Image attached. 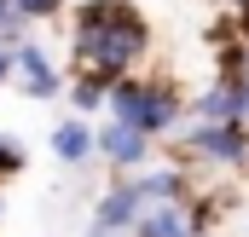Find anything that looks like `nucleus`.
<instances>
[{
	"label": "nucleus",
	"mask_w": 249,
	"mask_h": 237,
	"mask_svg": "<svg viewBox=\"0 0 249 237\" xmlns=\"http://www.w3.org/2000/svg\"><path fill=\"white\" fill-rule=\"evenodd\" d=\"M151 47V23L133 0H81L70 17V52L87 81H122Z\"/></svg>",
	"instance_id": "obj_1"
},
{
	"label": "nucleus",
	"mask_w": 249,
	"mask_h": 237,
	"mask_svg": "<svg viewBox=\"0 0 249 237\" xmlns=\"http://www.w3.org/2000/svg\"><path fill=\"white\" fill-rule=\"evenodd\" d=\"M110 116L127 121V127H139V133H168L174 121H180V93L168 87V81H139V75H122V81H110Z\"/></svg>",
	"instance_id": "obj_2"
},
{
	"label": "nucleus",
	"mask_w": 249,
	"mask_h": 237,
	"mask_svg": "<svg viewBox=\"0 0 249 237\" xmlns=\"http://www.w3.org/2000/svg\"><path fill=\"white\" fill-rule=\"evenodd\" d=\"M186 145L197 151V156H209V162H226V168H232V162H244V156H249V127H244V121H203Z\"/></svg>",
	"instance_id": "obj_3"
},
{
	"label": "nucleus",
	"mask_w": 249,
	"mask_h": 237,
	"mask_svg": "<svg viewBox=\"0 0 249 237\" xmlns=\"http://www.w3.org/2000/svg\"><path fill=\"white\" fill-rule=\"evenodd\" d=\"M139 214H145V191H139V179H122V185H110V197L99 203V214H93V232L110 237V232H133L139 226Z\"/></svg>",
	"instance_id": "obj_4"
},
{
	"label": "nucleus",
	"mask_w": 249,
	"mask_h": 237,
	"mask_svg": "<svg viewBox=\"0 0 249 237\" xmlns=\"http://www.w3.org/2000/svg\"><path fill=\"white\" fill-rule=\"evenodd\" d=\"M12 64L23 69V93H29V99H58V87H64V81H58L53 58H47L35 41H18V47H12Z\"/></svg>",
	"instance_id": "obj_5"
},
{
	"label": "nucleus",
	"mask_w": 249,
	"mask_h": 237,
	"mask_svg": "<svg viewBox=\"0 0 249 237\" xmlns=\"http://www.w3.org/2000/svg\"><path fill=\"white\" fill-rule=\"evenodd\" d=\"M145 139H151V133H139V127H127V121H110V127L99 133V156L116 162V168H133V162H145Z\"/></svg>",
	"instance_id": "obj_6"
},
{
	"label": "nucleus",
	"mask_w": 249,
	"mask_h": 237,
	"mask_svg": "<svg viewBox=\"0 0 249 237\" xmlns=\"http://www.w3.org/2000/svg\"><path fill=\"white\" fill-rule=\"evenodd\" d=\"M133 237H197V220H191L186 208H174V203H162V208H151V214H139V232Z\"/></svg>",
	"instance_id": "obj_7"
},
{
	"label": "nucleus",
	"mask_w": 249,
	"mask_h": 237,
	"mask_svg": "<svg viewBox=\"0 0 249 237\" xmlns=\"http://www.w3.org/2000/svg\"><path fill=\"white\" fill-rule=\"evenodd\" d=\"M53 151H58L64 162H81V156L99 151V133L87 127V116H75V121H64L58 133H53Z\"/></svg>",
	"instance_id": "obj_8"
},
{
	"label": "nucleus",
	"mask_w": 249,
	"mask_h": 237,
	"mask_svg": "<svg viewBox=\"0 0 249 237\" xmlns=\"http://www.w3.org/2000/svg\"><path fill=\"white\" fill-rule=\"evenodd\" d=\"M139 191H145V203H180L186 179L180 174H151V179H139Z\"/></svg>",
	"instance_id": "obj_9"
},
{
	"label": "nucleus",
	"mask_w": 249,
	"mask_h": 237,
	"mask_svg": "<svg viewBox=\"0 0 249 237\" xmlns=\"http://www.w3.org/2000/svg\"><path fill=\"white\" fill-rule=\"evenodd\" d=\"M70 99H75V110H81V116H87V110H99V104H105V99H110V93H105V81H87V75H81V81H75V87H70Z\"/></svg>",
	"instance_id": "obj_10"
},
{
	"label": "nucleus",
	"mask_w": 249,
	"mask_h": 237,
	"mask_svg": "<svg viewBox=\"0 0 249 237\" xmlns=\"http://www.w3.org/2000/svg\"><path fill=\"white\" fill-rule=\"evenodd\" d=\"M18 6V17H29V23H41V17H58L64 0H12Z\"/></svg>",
	"instance_id": "obj_11"
},
{
	"label": "nucleus",
	"mask_w": 249,
	"mask_h": 237,
	"mask_svg": "<svg viewBox=\"0 0 249 237\" xmlns=\"http://www.w3.org/2000/svg\"><path fill=\"white\" fill-rule=\"evenodd\" d=\"M23 168V145H12V139H0V179H12Z\"/></svg>",
	"instance_id": "obj_12"
},
{
	"label": "nucleus",
	"mask_w": 249,
	"mask_h": 237,
	"mask_svg": "<svg viewBox=\"0 0 249 237\" xmlns=\"http://www.w3.org/2000/svg\"><path fill=\"white\" fill-rule=\"evenodd\" d=\"M12 69H18V64H12V47H0V81H6Z\"/></svg>",
	"instance_id": "obj_13"
},
{
	"label": "nucleus",
	"mask_w": 249,
	"mask_h": 237,
	"mask_svg": "<svg viewBox=\"0 0 249 237\" xmlns=\"http://www.w3.org/2000/svg\"><path fill=\"white\" fill-rule=\"evenodd\" d=\"M12 17H18V6H12V0H0V29H6Z\"/></svg>",
	"instance_id": "obj_14"
},
{
	"label": "nucleus",
	"mask_w": 249,
	"mask_h": 237,
	"mask_svg": "<svg viewBox=\"0 0 249 237\" xmlns=\"http://www.w3.org/2000/svg\"><path fill=\"white\" fill-rule=\"evenodd\" d=\"M214 6H249V0H214Z\"/></svg>",
	"instance_id": "obj_15"
}]
</instances>
